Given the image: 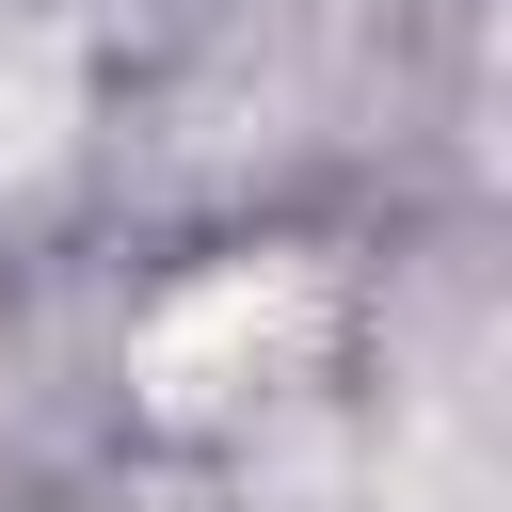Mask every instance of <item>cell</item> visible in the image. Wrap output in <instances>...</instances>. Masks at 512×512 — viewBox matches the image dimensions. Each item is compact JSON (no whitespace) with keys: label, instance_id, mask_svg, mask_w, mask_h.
Instances as JSON below:
<instances>
[{"label":"cell","instance_id":"6da1fadb","mask_svg":"<svg viewBox=\"0 0 512 512\" xmlns=\"http://www.w3.org/2000/svg\"><path fill=\"white\" fill-rule=\"evenodd\" d=\"M288 320H304V288H208V304L160 336V384H176V400H208V368H224V352H272Z\"/></svg>","mask_w":512,"mask_h":512}]
</instances>
